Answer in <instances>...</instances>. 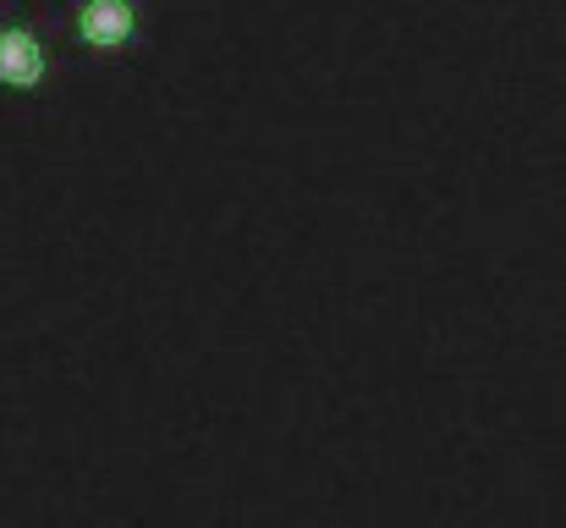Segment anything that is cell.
Masks as SVG:
<instances>
[{"mask_svg": "<svg viewBox=\"0 0 566 528\" xmlns=\"http://www.w3.org/2000/svg\"><path fill=\"white\" fill-rule=\"evenodd\" d=\"M0 77H6V83H33V77H39V50H33V39H22V33H6V39H0Z\"/></svg>", "mask_w": 566, "mask_h": 528, "instance_id": "cell-2", "label": "cell"}, {"mask_svg": "<svg viewBox=\"0 0 566 528\" xmlns=\"http://www.w3.org/2000/svg\"><path fill=\"white\" fill-rule=\"evenodd\" d=\"M127 28H133V17H127L122 0H94V6L83 11V33H88L94 44H122Z\"/></svg>", "mask_w": 566, "mask_h": 528, "instance_id": "cell-1", "label": "cell"}]
</instances>
